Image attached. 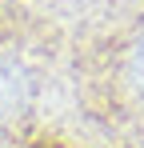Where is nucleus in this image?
Here are the masks:
<instances>
[{
	"label": "nucleus",
	"instance_id": "obj_1",
	"mask_svg": "<svg viewBox=\"0 0 144 148\" xmlns=\"http://www.w3.org/2000/svg\"><path fill=\"white\" fill-rule=\"evenodd\" d=\"M136 76H140V84H144V44L136 48Z\"/></svg>",
	"mask_w": 144,
	"mask_h": 148
}]
</instances>
